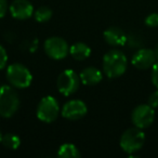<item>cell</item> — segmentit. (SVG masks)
<instances>
[{
    "mask_svg": "<svg viewBox=\"0 0 158 158\" xmlns=\"http://www.w3.org/2000/svg\"><path fill=\"white\" fill-rule=\"evenodd\" d=\"M127 56L116 49L108 51L103 57V72L110 79L123 76L127 70Z\"/></svg>",
    "mask_w": 158,
    "mask_h": 158,
    "instance_id": "1",
    "label": "cell"
},
{
    "mask_svg": "<svg viewBox=\"0 0 158 158\" xmlns=\"http://www.w3.org/2000/svg\"><path fill=\"white\" fill-rule=\"evenodd\" d=\"M21 105L20 97L14 87L3 85L0 87V117L14 116Z\"/></svg>",
    "mask_w": 158,
    "mask_h": 158,
    "instance_id": "2",
    "label": "cell"
},
{
    "mask_svg": "<svg viewBox=\"0 0 158 158\" xmlns=\"http://www.w3.org/2000/svg\"><path fill=\"white\" fill-rule=\"evenodd\" d=\"M7 78L12 87L26 89L31 85L33 76L29 69L21 63H13L7 68Z\"/></svg>",
    "mask_w": 158,
    "mask_h": 158,
    "instance_id": "3",
    "label": "cell"
},
{
    "mask_svg": "<svg viewBox=\"0 0 158 158\" xmlns=\"http://www.w3.org/2000/svg\"><path fill=\"white\" fill-rule=\"evenodd\" d=\"M145 142V134L142 129L138 127L129 128L120 136L119 144L123 152L129 155L139 152L143 147Z\"/></svg>",
    "mask_w": 158,
    "mask_h": 158,
    "instance_id": "4",
    "label": "cell"
},
{
    "mask_svg": "<svg viewBox=\"0 0 158 158\" xmlns=\"http://www.w3.org/2000/svg\"><path fill=\"white\" fill-rule=\"evenodd\" d=\"M37 117L46 123H51L56 120L60 114V105L55 98L48 95L40 100L37 106Z\"/></svg>",
    "mask_w": 158,
    "mask_h": 158,
    "instance_id": "5",
    "label": "cell"
},
{
    "mask_svg": "<svg viewBox=\"0 0 158 158\" xmlns=\"http://www.w3.org/2000/svg\"><path fill=\"white\" fill-rule=\"evenodd\" d=\"M80 76L73 69H65L57 77V90L61 94L69 97L77 92L80 86Z\"/></svg>",
    "mask_w": 158,
    "mask_h": 158,
    "instance_id": "6",
    "label": "cell"
},
{
    "mask_svg": "<svg viewBox=\"0 0 158 158\" xmlns=\"http://www.w3.org/2000/svg\"><path fill=\"white\" fill-rule=\"evenodd\" d=\"M44 52L53 60H63L69 53V47L65 39L62 37H50L44 41Z\"/></svg>",
    "mask_w": 158,
    "mask_h": 158,
    "instance_id": "7",
    "label": "cell"
},
{
    "mask_svg": "<svg viewBox=\"0 0 158 158\" xmlns=\"http://www.w3.org/2000/svg\"><path fill=\"white\" fill-rule=\"evenodd\" d=\"M155 119V110L148 104H142L138 105L131 114V120L134 127L140 129L148 128Z\"/></svg>",
    "mask_w": 158,
    "mask_h": 158,
    "instance_id": "8",
    "label": "cell"
},
{
    "mask_svg": "<svg viewBox=\"0 0 158 158\" xmlns=\"http://www.w3.org/2000/svg\"><path fill=\"white\" fill-rule=\"evenodd\" d=\"M88 108L84 101L81 100H70L63 105L61 115L68 120H78L86 116Z\"/></svg>",
    "mask_w": 158,
    "mask_h": 158,
    "instance_id": "9",
    "label": "cell"
},
{
    "mask_svg": "<svg viewBox=\"0 0 158 158\" xmlns=\"http://www.w3.org/2000/svg\"><path fill=\"white\" fill-rule=\"evenodd\" d=\"M156 62H157V57H156L155 51L153 49L147 48H142L138 50L133 54L131 60L132 65L138 69L142 70L153 67Z\"/></svg>",
    "mask_w": 158,
    "mask_h": 158,
    "instance_id": "10",
    "label": "cell"
},
{
    "mask_svg": "<svg viewBox=\"0 0 158 158\" xmlns=\"http://www.w3.org/2000/svg\"><path fill=\"white\" fill-rule=\"evenodd\" d=\"M9 11L15 20H28L34 14V7L28 0H14L10 5Z\"/></svg>",
    "mask_w": 158,
    "mask_h": 158,
    "instance_id": "11",
    "label": "cell"
},
{
    "mask_svg": "<svg viewBox=\"0 0 158 158\" xmlns=\"http://www.w3.org/2000/svg\"><path fill=\"white\" fill-rule=\"evenodd\" d=\"M104 39L110 46L113 47H120L125 46L127 42V36H126L125 31L121 28L116 26L108 27L103 34Z\"/></svg>",
    "mask_w": 158,
    "mask_h": 158,
    "instance_id": "12",
    "label": "cell"
},
{
    "mask_svg": "<svg viewBox=\"0 0 158 158\" xmlns=\"http://www.w3.org/2000/svg\"><path fill=\"white\" fill-rule=\"evenodd\" d=\"M80 80L81 84H84L85 86H94L98 85L103 78V75L100 69H98L97 67L93 66H89L81 70L80 73Z\"/></svg>",
    "mask_w": 158,
    "mask_h": 158,
    "instance_id": "13",
    "label": "cell"
},
{
    "mask_svg": "<svg viewBox=\"0 0 158 158\" xmlns=\"http://www.w3.org/2000/svg\"><path fill=\"white\" fill-rule=\"evenodd\" d=\"M69 54L76 61H85L91 54V49L85 42H76L69 47Z\"/></svg>",
    "mask_w": 158,
    "mask_h": 158,
    "instance_id": "14",
    "label": "cell"
},
{
    "mask_svg": "<svg viewBox=\"0 0 158 158\" xmlns=\"http://www.w3.org/2000/svg\"><path fill=\"white\" fill-rule=\"evenodd\" d=\"M57 156L62 158H79L81 156L77 146H75L72 143H65L61 145L57 152Z\"/></svg>",
    "mask_w": 158,
    "mask_h": 158,
    "instance_id": "15",
    "label": "cell"
},
{
    "mask_svg": "<svg viewBox=\"0 0 158 158\" xmlns=\"http://www.w3.org/2000/svg\"><path fill=\"white\" fill-rule=\"evenodd\" d=\"M2 145L9 149H18L21 145V140L18 135L13 133H7L2 135Z\"/></svg>",
    "mask_w": 158,
    "mask_h": 158,
    "instance_id": "16",
    "label": "cell"
},
{
    "mask_svg": "<svg viewBox=\"0 0 158 158\" xmlns=\"http://www.w3.org/2000/svg\"><path fill=\"white\" fill-rule=\"evenodd\" d=\"M34 16H35V20L37 21V22L46 23V22H48L49 20H51V18H52V10L49 7L44 6V7H40L36 10Z\"/></svg>",
    "mask_w": 158,
    "mask_h": 158,
    "instance_id": "17",
    "label": "cell"
},
{
    "mask_svg": "<svg viewBox=\"0 0 158 158\" xmlns=\"http://www.w3.org/2000/svg\"><path fill=\"white\" fill-rule=\"evenodd\" d=\"M145 24L148 27H157L158 26V13H151L145 19Z\"/></svg>",
    "mask_w": 158,
    "mask_h": 158,
    "instance_id": "18",
    "label": "cell"
},
{
    "mask_svg": "<svg viewBox=\"0 0 158 158\" xmlns=\"http://www.w3.org/2000/svg\"><path fill=\"white\" fill-rule=\"evenodd\" d=\"M7 63H8L7 51H6V49L0 44V70L3 69V68L7 66Z\"/></svg>",
    "mask_w": 158,
    "mask_h": 158,
    "instance_id": "19",
    "label": "cell"
},
{
    "mask_svg": "<svg viewBox=\"0 0 158 158\" xmlns=\"http://www.w3.org/2000/svg\"><path fill=\"white\" fill-rule=\"evenodd\" d=\"M147 104L151 105L154 110H155V108H158V90L154 91V92L149 95L148 100H147Z\"/></svg>",
    "mask_w": 158,
    "mask_h": 158,
    "instance_id": "20",
    "label": "cell"
},
{
    "mask_svg": "<svg viewBox=\"0 0 158 158\" xmlns=\"http://www.w3.org/2000/svg\"><path fill=\"white\" fill-rule=\"evenodd\" d=\"M151 78H152V82L153 85L158 89V61L154 64V66L152 67V75H151Z\"/></svg>",
    "mask_w": 158,
    "mask_h": 158,
    "instance_id": "21",
    "label": "cell"
},
{
    "mask_svg": "<svg viewBox=\"0 0 158 158\" xmlns=\"http://www.w3.org/2000/svg\"><path fill=\"white\" fill-rule=\"evenodd\" d=\"M8 11V1L7 0H0V19H2Z\"/></svg>",
    "mask_w": 158,
    "mask_h": 158,
    "instance_id": "22",
    "label": "cell"
},
{
    "mask_svg": "<svg viewBox=\"0 0 158 158\" xmlns=\"http://www.w3.org/2000/svg\"><path fill=\"white\" fill-rule=\"evenodd\" d=\"M154 51H155L156 57H157V61H158V44H157V46H156V48L154 49Z\"/></svg>",
    "mask_w": 158,
    "mask_h": 158,
    "instance_id": "23",
    "label": "cell"
},
{
    "mask_svg": "<svg viewBox=\"0 0 158 158\" xmlns=\"http://www.w3.org/2000/svg\"><path fill=\"white\" fill-rule=\"evenodd\" d=\"M1 141H2V133L0 131V143H1Z\"/></svg>",
    "mask_w": 158,
    "mask_h": 158,
    "instance_id": "24",
    "label": "cell"
}]
</instances>
